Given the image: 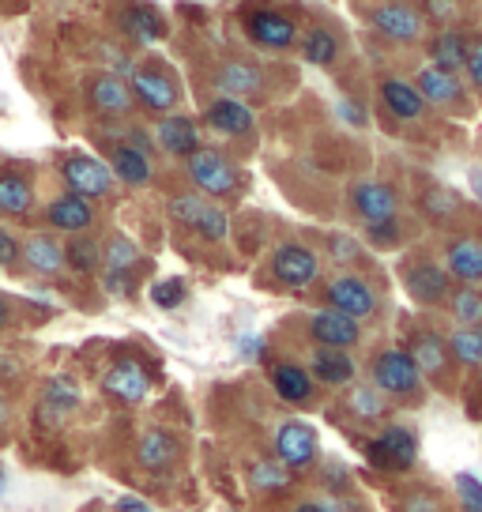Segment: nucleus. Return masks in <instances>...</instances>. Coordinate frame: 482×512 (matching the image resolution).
<instances>
[{"label": "nucleus", "mask_w": 482, "mask_h": 512, "mask_svg": "<svg viewBox=\"0 0 482 512\" xmlns=\"http://www.w3.org/2000/svg\"><path fill=\"white\" fill-rule=\"evenodd\" d=\"M117 512H155L147 501H140V497H121L117 501Z\"/></svg>", "instance_id": "nucleus-56"}, {"label": "nucleus", "mask_w": 482, "mask_h": 512, "mask_svg": "<svg viewBox=\"0 0 482 512\" xmlns=\"http://www.w3.org/2000/svg\"><path fill=\"white\" fill-rule=\"evenodd\" d=\"M12 324H16V302L8 294H0V332L12 328Z\"/></svg>", "instance_id": "nucleus-55"}, {"label": "nucleus", "mask_w": 482, "mask_h": 512, "mask_svg": "<svg viewBox=\"0 0 482 512\" xmlns=\"http://www.w3.org/2000/svg\"><path fill=\"white\" fill-rule=\"evenodd\" d=\"M403 290L411 294V302L418 305H445L452 294V275L445 272V264H437L430 256H415L400 268Z\"/></svg>", "instance_id": "nucleus-11"}, {"label": "nucleus", "mask_w": 482, "mask_h": 512, "mask_svg": "<svg viewBox=\"0 0 482 512\" xmlns=\"http://www.w3.org/2000/svg\"><path fill=\"white\" fill-rule=\"evenodd\" d=\"M65 264L76 275H95L102 268V245L87 234H72V241L65 245Z\"/></svg>", "instance_id": "nucleus-38"}, {"label": "nucleus", "mask_w": 482, "mask_h": 512, "mask_svg": "<svg viewBox=\"0 0 482 512\" xmlns=\"http://www.w3.org/2000/svg\"><path fill=\"white\" fill-rule=\"evenodd\" d=\"M317 452H321V441H317V430L302 422V418H287L279 422L272 433V456L283 467H290L294 475L298 471H309L317 464Z\"/></svg>", "instance_id": "nucleus-9"}, {"label": "nucleus", "mask_w": 482, "mask_h": 512, "mask_svg": "<svg viewBox=\"0 0 482 512\" xmlns=\"http://www.w3.org/2000/svg\"><path fill=\"white\" fill-rule=\"evenodd\" d=\"M241 27H245V38L260 49H290L298 42V23L287 16V12H279V8H249L245 16H241Z\"/></svg>", "instance_id": "nucleus-13"}, {"label": "nucleus", "mask_w": 482, "mask_h": 512, "mask_svg": "<svg viewBox=\"0 0 482 512\" xmlns=\"http://www.w3.org/2000/svg\"><path fill=\"white\" fill-rule=\"evenodd\" d=\"M471 192H475V200L482 204V170H471Z\"/></svg>", "instance_id": "nucleus-58"}, {"label": "nucleus", "mask_w": 482, "mask_h": 512, "mask_svg": "<svg viewBox=\"0 0 482 512\" xmlns=\"http://www.w3.org/2000/svg\"><path fill=\"white\" fill-rule=\"evenodd\" d=\"M467 80H471V87L482 95V34L479 38H471V46H467Z\"/></svg>", "instance_id": "nucleus-50"}, {"label": "nucleus", "mask_w": 482, "mask_h": 512, "mask_svg": "<svg viewBox=\"0 0 482 512\" xmlns=\"http://www.w3.org/2000/svg\"><path fill=\"white\" fill-rule=\"evenodd\" d=\"M456 497H460V512H482V479L479 475H471V471H460L456 479Z\"/></svg>", "instance_id": "nucleus-45"}, {"label": "nucleus", "mask_w": 482, "mask_h": 512, "mask_svg": "<svg viewBox=\"0 0 482 512\" xmlns=\"http://www.w3.org/2000/svg\"><path fill=\"white\" fill-rule=\"evenodd\" d=\"M23 264L34 275H42V279H57L68 268L65 245H61V238H53L49 230H38V234H31V238L23 241Z\"/></svg>", "instance_id": "nucleus-25"}, {"label": "nucleus", "mask_w": 482, "mask_h": 512, "mask_svg": "<svg viewBox=\"0 0 482 512\" xmlns=\"http://www.w3.org/2000/svg\"><path fill=\"white\" fill-rule=\"evenodd\" d=\"M294 471L290 467H283L275 456H264V460H253L249 464V486L257 490V494H283V490H290L294 486Z\"/></svg>", "instance_id": "nucleus-34"}, {"label": "nucleus", "mask_w": 482, "mask_h": 512, "mask_svg": "<svg viewBox=\"0 0 482 512\" xmlns=\"http://www.w3.org/2000/svg\"><path fill=\"white\" fill-rule=\"evenodd\" d=\"M110 170L129 189H144V185H151V177H155L151 155L132 144H110Z\"/></svg>", "instance_id": "nucleus-29"}, {"label": "nucleus", "mask_w": 482, "mask_h": 512, "mask_svg": "<svg viewBox=\"0 0 482 512\" xmlns=\"http://www.w3.org/2000/svg\"><path fill=\"white\" fill-rule=\"evenodd\" d=\"M366 460L385 475H403L418 464V433L411 426L392 422L377 433L373 441H366Z\"/></svg>", "instance_id": "nucleus-7"}, {"label": "nucleus", "mask_w": 482, "mask_h": 512, "mask_svg": "<svg viewBox=\"0 0 482 512\" xmlns=\"http://www.w3.org/2000/svg\"><path fill=\"white\" fill-rule=\"evenodd\" d=\"M238 354L245 358V362H260V358H264V339L253 336V332H249V336H241L238 339Z\"/></svg>", "instance_id": "nucleus-54"}, {"label": "nucleus", "mask_w": 482, "mask_h": 512, "mask_svg": "<svg viewBox=\"0 0 482 512\" xmlns=\"http://www.w3.org/2000/svg\"><path fill=\"white\" fill-rule=\"evenodd\" d=\"M309 373H313V381L324 384V388H347L354 381V366L351 351H332V347H317V351L309 354Z\"/></svg>", "instance_id": "nucleus-28"}, {"label": "nucleus", "mask_w": 482, "mask_h": 512, "mask_svg": "<svg viewBox=\"0 0 482 512\" xmlns=\"http://www.w3.org/2000/svg\"><path fill=\"white\" fill-rule=\"evenodd\" d=\"M370 27L392 46H415L426 34V16H422V8L407 4V0H385V4L370 8Z\"/></svg>", "instance_id": "nucleus-10"}, {"label": "nucleus", "mask_w": 482, "mask_h": 512, "mask_svg": "<svg viewBox=\"0 0 482 512\" xmlns=\"http://www.w3.org/2000/svg\"><path fill=\"white\" fill-rule=\"evenodd\" d=\"M347 411H351L358 422H381L388 415V396L377 392L373 384H354L351 396H347Z\"/></svg>", "instance_id": "nucleus-39"}, {"label": "nucleus", "mask_w": 482, "mask_h": 512, "mask_svg": "<svg viewBox=\"0 0 482 512\" xmlns=\"http://www.w3.org/2000/svg\"><path fill=\"white\" fill-rule=\"evenodd\" d=\"M8 422H12V407H8V400L0 396V433L8 430Z\"/></svg>", "instance_id": "nucleus-57"}, {"label": "nucleus", "mask_w": 482, "mask_h": 512, "mask_svg": "<svg viewBox=\"0 0 482 512\" xmlns=\"http://www.w3.org/2000/svg\"><path fill=\"white\" fill-rule=\"evenodd\" d=\"M19 260H23V241L8 226H0V268L12 272V268H19Z\"/></svg>", "instance_id": "nucleus-48"}, {"label": "nucleus", "mask_w": 482, "mask_h": 512, "mask_svg": "<svg viewBox=\"0 0 482 512\" xmlns=\"http://www.w3.org/2000/svg\"><path fill=\"white\" fill-rule=\"evenodd\" d=\"M211 83H215L223 95L249 102V98L264 95L268 76H264V72H260V64H253V61H226L211 72Z\"/></svg>", "instance_id": "nucleus-22"}, {"label": "nucleus", "mask_w": 482, "mask_h": 512, "mask_svg": "<svg viewBox=\"0 0 482 512\" xmlns=\"http://www.w3.org/2000/svg\"><path fill=\"white\" fill-rule=\"evenodd\" d=\"M370 384L377 392H385L388 400H400V403H418L422 392H426L422 369L415 366V358L403 351V347H385V351L373 354Z\"/></svg>", "instance_id": "nucleus-1"}, {"label": "nucleus", "mask_w": 482, "mask_h": 512, "mask_svg": "<svg viewBox=\"0 0 482 512\" xmlns=\"http://www.w3.org/2000/svg\"><path fill=\"white\" fill-rule=\"evenodd\" d=\"M268 272H272L275 287L309 290L321 279V256H317V249L302 245V241H283V245H275V253L268 256Z\"/></svg>", "instance_id": "nucleus-5"}, {"label": "nucleus", "mask_w": 482, "mask_h": 512, "mask_svg": "<svg viewBox=\"0 0 482 512\" xmlns=\"http://www.w3.org/2000/svg\"><path fill=\"white\" fill-rule=\"evenodd\" d=\"M467 34L460 27H437V34L426 42V53H430V64L434 68H445V72H464L467 64Z\"/></svg>", "instance_id": "nucleus-31"}, {"label": "nucleus", "mask_w": 482, "mask_h": 512, "mask_svg": "<svg viewBox=\"0 0 482 512\" xmlns=\"http://www.w3.org/2000/svg\"><path fill=\"white\" fill-rule=\"evenodd\" d=\"M147 298H151V305H159V309H177V305L189 298V283L181 279V275H166V279H155L151 283V290H147Z\"/></svg>", "instance_id": "nucleus-42"}, {"label": "nucleus", "mask_w": 482, "mask_h": 512, "mask_svg": "<svg viewBox=\"0 0 482 512\" xmlns=\"http://www.w3.org/2000/svg\"><path fill=\"white\" fill-rule=\"evenodd\" d=\"M290 512H343V501H336V497H306Z\"/></svg>", "instance_id": "nucleus-53"}, {"label": "nucleus", "mask_w": 482, "mask_h": 512, "mask_svg": "<svg viewBox=\"0 0 482 512\" xmlns=\"http://www.w3.org/2000/svg\"><path fill=\"white\" fill-rule=\"evenodd\" d=\"M366 241H370L373 249H396L403 241V226H400V215L396 219H385V223H370L366 226Z\"/></svg>", "instance_id": "nucleus-46"}, {"label": "nucleus", "mask_w": 482, "mask_h": 512, "mask_svg": "<svg viewBox=\"0 0 482 512\" xmlns=\"http://www.w3.org/2000/svg\"><path fill=\"white\" fill-rule=\"evenodd\" d=\"M445 272L460 287L482 283V241L479 238H452L445 245Z\"/></svg>", "instance_id": "nucleus-26"}, {"label": "nucleus", "mask_w": 482, "mask_h": 512, "mask_svg": "<svg viewBox=\"0 0 482 512\" xmlns=\"http://www.w3.org/2000/svg\"><path fill=\"white\" fill-rule=\"evenodd\" d=\"M4 490H8V479H4V464H0V497H4Z\"/></svg>", "instance_id": "nucleus-59"}, {"label": "nucleus", "mask_w": 482, "mask_h": 512, "mask_svg": "<svg viewBox=\"0 0 482 512\" xmlns=\"http://www.w3.org/2000/svg\"><path fill=\"white\" fill-rule=\"evenodd\" d=\"M336 113H339V117H343V121H347L351 128H366V125H370V117H366V106H358L354 98H343V102L336 106Z\"/></svg>", "instance_id": "nucleus-51"}, {"label": "nucleus", "mask_w": 482, "mask_h": 512, "mask_svg": "<svg viewBox=\"0 0 482 512\" xmlns=\"http://www.w3.org/2000/svg\"><path fill=\"white\" fill-rule=\"evenodd\" d=\"M166 211H170V219L177 226L193 230L200 241H215L219 245L230 234V215L219 204H211L208 196H200V192H181V196H174L166 204Z\"/></svg>", "instance_id": "nucleus-4"}, {"label": "nucleus", "mask_w": 482, "mask_h": 512, "mask_svg": "<svg viewBox=\"0 0 482 512\" xmlns=\"http://www.w3.org/2000/svg\"><path fill=\"white\" fill-rule=\"evenodd\" d=\"M57 170H61L65 189L76 192V196H87V200H106L113 192V181H117L110 162L98 159V155H87V151H68V155H61Z\"/></svg>", "instance_id": "nucleus-6"}, {"label": "nucleus", "mask_w": 482, "mask_h": 512, "mask_svg": "<svg viewBox=\"0 0 482 512\" xmlns=\"http://www.w3.org/2000/svg\"><path fill=\"white\" fill-rule=\"evenodd\" d=\"M449 339V354L456 366L464 369H482V324H475V328H456Z\"/></svg>", "instance_id": "nucleus-37"}, {"label": "nucleus", "mask_w": 482, "mask_h": 512, "mask_svg": "<svg viewBox=\"0 0 482 512\" xmlns=\"http://www.w3.org/2000/svg\"><path fill=\"white\" fill-rule=\"evenodd\" d=\"M449 313L456 317V324H464V328H475L482 324V294L475 287H460L449 294Z\"/></svg>", "instance_id": "nucleus-40"}, {"label": "nucleus", "mask_w": 482, "mask_h": 512, "mask_svg": "<svg viewBox=\"0 0 482 512\" xmlns=\"http://www.w3.org/2000/svg\"><path fill=\"white\" fill-rule=\"evenodd\" d=\"M113 23H117L121 38L132 42V46H155V42H162L170 34L166 16H162L155 4H147V0H121Z\"/></svg>", "instance_id": "nucleus-14"}, {"label": "nucleus", "mask_w": 482, "mask_h": 512, "mask_svg": "<svg viewBox=\"0 0 482 512\" xmlns=\"http://www.w3.org/2000/svg\"><path fill=\"white\" fill-rule=\"evenodd\" d=\"M185 170H189V181L196 185V192L208 196V200H230L245 189L241 166L219 147H200L193 159H185Z\"/></svg>", "instance_id": "nucleus-2"}, {"label": "nucleus", "mask_w": 482, "mask_h": 512, "mask_svg": "<svg viewBox=\"0 0 482 512\" xmlns=\"http://www.w3.org/2000/svg\"><path fill=\"white\" fill-rule=\"evenodd\" d=\"M396 512H445V497L434 486H407L396 497Z\"/></svg>", "instance_id": "nucleus-41"}, {"label": "nucleus", "mask_w": 482, "mask_h": 512, "mask_svg": "<svg viewBox=\"0 0 482 512\" xmlns=\"http://www.w3.org/2000/svg\"><path fill=\"white\" fill-rule=\"evenodd\" d=\"M177 456H181V441H177L170 430H147L140 437V445H136V464L144 467V471H170L177 464Z\"/></svg>", "instance_id": "nucleus-30"}, {"label": "nucleus", "mask_w": 482, "mask_h": 512, "mask_svg": "<svg viewBox=\"0 0 482 512\" xmlns=\"http://www.w3.org/2000/svg\"><path fill=\"white\" fill-rule=\"evenodd\" d=\"M140 260H144V253H140V245L129 234H113L102 245V272H136Z\"/></svg>", "instance_id": "nucleus-36"}, {"label": "nucleus", "mask_w": 482, "mask_h": 512, "mask_svg": "<svg viewBox=\"0 0 482 512\" xmlns=\"http://www.w3.org/2000/svg\"><path fill=\"white\" fill-rule=\"evenodd\" d=\"M83 95H87V106L106 121H129L132 110H136L129 80H121L113 72H91L83 83Z\"/></svg>", "instance_id": "nucleus-12"}, {"label": "nucleus", "mask_w": 482, "mask_h": 512, "mask_svg": "<svg viewBox=\"0 0 482 512\" xmlns=\"http://www.w3.org/2000/svg\"><path fill=\"white\" fill-rule=\"evenodd\" d=\"M324 305L336 309V313H347V317H354L362 324V320L377 317L381 298H377L370 279H362V275L354 272H339L324 283Z\"/></svg>", "instance_id": "nucleus-8"}, {"label": "nucleus", "mask_w": 482, "mask_h": 512, "mask_svg": "<svg viewBox=\"0 0 482 512\" xmlns=\"http://www.w3.org/2000/svg\"><path fill=\"white\" fill-rule=\"evenodd\" d=\"M102 287L110 290L113 298H132V294H136V275L132 272H106L102 275Z\"/></svg>", "instance_id": "nucleus-49"}, {"label": "nucleus", "mask_w": 482, "mask_h": 512, "mask_svg": "<svg viewBox=\"0 0 482 512\" xmlns=\"http://www.w3.org/2000/svg\"><path fill=\"white\" fill-rule=\"evenodd\" d=\"M324 249H328V260L339 264V268H351V264L362 260V241L351 238V234H328Z\"/></svg>", "instance_id": "nucleus-44"}, {"label": "nucleus", "mask_w": 482, "mask_h": 512, "mask_svg": "<svg viewBox=\"0 0 482 512\" xmlns=\"http://www.w3.org/2000/svg\"><path fill=\"white\" fill-rule=\"evenodd\" d=\"M268 381H272V392L290 407H309L317 400V381L302 362H275L268 369Z\"/></svg>", "instance_id": "nucleus-21"}, {"label": "nucleus", "mask_w": 482, "mask_h": 512, "mask_svg": "<svg viewBox=\"0 0 482 512\" xmlns=\"http://www.w3.org/2000/svg\"><path fill=\"white\" fill-rule=\"evenodd\" d=\"M102 392H106L113 403L136 407V403H144L147 392H151V373H147L144 362H136V358H117V362L106 369V377H102Z\"/></svg>", "instance_id": "nucleus-16"}, {"label": "nucleus", "mask_w": 482, "mask_h": 512, "mask_svg": "<svg viewBox=\"0 0 482 512\" xmlns=\"http://www.w3.org/2000/svg\"><path fill=\"white\" fill-rule=\"evenodd\" d=\"M309 339L317 343V347H332V351H351L362 343V324L347 313H336V309H317L313 317H309Z\"/></svg>", "instance_id": "nucleus-18"}, {"label": "nucleus", "mask_w": 482, "mask_h": 512, "mask_svg": "<svg viewBox=\"0 0 482 512\" xmlns=\"http://www.w3.org/2000/svg\"><path fill=\"white\" fill-rule=\"evenodd\" d=\"M298 49H302V61L313 64V68H332L339 61V38L328 27H309L298 38Z\"/></svg>", "instance_id": "nucleus-33"}, {"label": "nucleus", "mask_w": 482, "mask_h": 512, "mask_svg": "<svg viewBox=\"0 0 482 512\" xmlns=\"http://www.w3.org/2000/svg\"><path fill=\"white\" fill-rule=\"evenodd\" d=\"M403 351L415 358V366L422 369V377H430V381H441V377L452 369L449 339L437 336L434 328H418L415 336L407 339V347H403Z\"/></svg>", "instance_id": "nucleus-23"}, {"label": "nucleus", "mask_w": 482, "mask_h": 512, "mask_svg": "<svg viewBox=\"0 0 482 512\" xmlns=\"http://www.w3.org/2000/svg\"><path fill=\"white\" fill-rule=\"evenodd\" d=\"M155 147H162L170 159H193L200 151V125L189 113H162L155 121Z\"/></svg>", "instance_id": "nucleus-20"}, {"label": "nucleus", "mask_w": 482, "mask_h": 512, "mask_svg": "<svg viewBox=\"0 0 482 512\" xmlns=\"http://www.w3.org/2000/svg\"><path fill=\"white\" fill-rule=\"evenodd\" d=\"M200 121H204L211 132H219V136L241 140V136H249V132L257 128V113H253L249 102H241V98L219 95L204 106V117H200Z\"/></svg>", "instance_id": "nucleus-17"}, {"label": "nucleus", "mask_w": 482, "mask_h": 512, "mask_svg": "<svg viewBox=\"0 0 482 512\" xmlns=\"http://www.w3.org/2000/svg\"><path fill=\"white\" fill-rule=\"evenodd\" d=\"M351 211H354V219H362V226L396 219V215H400V192L392 189L388 181H354Z\"/></svg>", "instance_id": "nucleus-15"}, {"label": "nucleus", "mask_w": 482, "mask_h": 512, "mask_svg": "<svg viewBox=\"0 0 482 512\" xmlns=\"http://www.w3.org/2000/svg\"><path fill=\"white\" fill-rule=\"evenodd\" d=\"M422 16H426V23L452 27V19L460 16V8H456V0H422Z\"/></svg>", "instance_id": "nucleus-47"}, {"label": "nucleus", "mask_w": 482, "mask_h": 512, "mask_svg": "<svg viewBox=\"0 0 482 512\" xmlns=\"http://www.w3.org/2000/svg\"><path fill=\"white\" fill-rule=\"evenodd\" d=\"M65 411H61V407H53V403H38V418H34V422H38V426H42V430H61V426H65Z\"/></svg>", "instance_id": "nucleus-52"}, {"label": "nucleus", "mask_w": 482, "mask_h": 512, "mask_svg": "<svg viewBox=\"0 0 482 512\" xmlns=\"http://www.w3.org/2000/svg\"><path fill=\"white\" fill-rule=\"evenodd\" d=\"M377 95H381V106L396 121H422V113H426V98L418 95L415 83L400 80V76H385L381 87H377Z\"/></svg>", "instance_id": "nucleus-27"}, {"label": "nucleus", "mask_w": 482, "mask_h": 512, "mask_svg": "<svg viewBox=\"0 0 482 512\" xmlns=\"http://www.w3.org/2000/svg\"><path fill=\"white\" fill-rule=\"evenodd\" d=\"M418 208H422V215H426L430 223H452V219H460L464 200H460V192H452L449 185H430V189L418 196Z\"/></svg>", "instance_id": "nucleus-35"}, {"label": "nucleus", "mask_w": 482, "mask_h": 512, "mask_svg": "<svg viewBox=\"0 0 482 512\" xmlns=\"http://www.w3.org/2000/svg\"><path fill=\"white\" fill-rule=\"evenodd\" d=\"M415 87L418 95L426 98V106H437V110H460L464 106V83H460L456 72L426 64V68H418Z\"/></svg>", "instance_id": "nucleus-24"}, {"label": "nucleus", "mask_w": 482, "mask_h": 512, "mask_svg": "<svg viewBox=\"0 0 482 512\" xmlns=\"http://www.w3.org/2000/svg\"><path fill=\"white\" fill-rule=\"evenodd\" d=\"M95 219V200L76 196V192H61L46 204V226L53 234H87L95 226Z\"/></svg>", "instance_id": "nucleus-19"}, {"label": "nucleus", "mask_w": 482, "mask_h": 512, "mask_svg": "<svg viewBox=\"0 0 482 512\" xmlns=\"http://www.w3.org/2000/svg\"><path fill=\"white\" fill-rule=\"evenodd\" d=\"M34 208V181L23 170H0V215L23 219Z\"/></svg>", "instance_id": "nucleus-32"}, {"label": "nucleus", "mask_w": 482, "mask_h": 512, "mask_svg": "<svg viewBox=\"0 0 482 512\" xmlns=\"http://www.w3.org/2000/svg\"><path fill=\"white\" fill-rule=\"evenodd\" d=\"M42 400L53 403V407H61L65 415H72L76 407H80V384L72 381V377H49L46 392H42Z\"/></svg>", "instance_id": "nucleus-43"}, {"label": "nucleus", "mask_w": 482, "mask_h": 512, "mask_svg": "<svg viewBox=\"0 0 482 512\" xmlns=\"http://www.w3.org/2000/svg\"><path fill=\"white\" fill-rule=\"evenodd\" d=\"M129 87H132L136 106L147 113H155V117L174 113L177 106H181V83H177V76L162 61L136 64L129 76Z\"/></svg>", "instance_id": "nucleus-3"}]
</instances>
